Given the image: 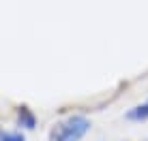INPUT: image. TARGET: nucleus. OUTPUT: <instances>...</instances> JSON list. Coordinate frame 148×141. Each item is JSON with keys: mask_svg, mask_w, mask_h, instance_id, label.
I'll return each mask as SVG.
<instances>
[{"mask_svg": "<svg viewBox=\"0 0 148 141\" xmlns=\"http://www.w3.org/2000/svg\"><path fill=\"white\" fill-rule=\"evenodd\" d=\"M17 124L28 130H32L34 126H37V118H34V113L30 111L28 107H19L17 109Z\"/></svg>", "mask_w": 148, "mask_h": 141, "instance_id": "2", "label": "nucleus"}, {"mask_svg": "<svg viewBox=\"0 0 148 141\" xmlns=\"http://www.w3.org/2000/svg\"><path fill=\"white\" fill-rule=\"evenodd\" d=\"M90 130V120L84 115H71L64 122L56 124L49 133V141H79Z\"/></svg>", "mask_w": 148, "mask_h": 141, "instance_id": "1", "label": "nucleus"}, {"mask_svg": "<svg viewBox=\"0 0 148 141\" xmlns=\"http://www.w3.org/2000/svg\"><path fill=\"white\" fill-rule=\"evenodd\" d=\"M0 141H26L22 133H15V130H9V133H2L0 135Z\"/></svg>", "mask_w": 148, "mask_h": 141, "instance_id": "4", "label": "nucleus"}, {"mask_svg": "<svg viewBox=\"0 0 148 141\" xmlns=\"http://www.w3.org/2000/svg\"><path fill=\"white\" fill-rule=\"evenodd\" d=\"M125 118L131 120V122H144V120H148V100L142 105H135L133 109H129L125 113Z\"/></svg>", "mask_w": 148, "mask_h": 141, "instance_id": "3", "label": "nucleus"}, {"mask_svg": "<svg viewBox=\"0 0 148 141\" xmlns=\"http://www.w3.org/2000/svg\"><path fill=\"white\" fill-rule=\"evenodd\" d=\"M0 135H2V133H0Z\"/></svg>", "mask_w": 148, "mask_h": 141, "instance_id": "5", "label": "nucleus"}]
</instances>
